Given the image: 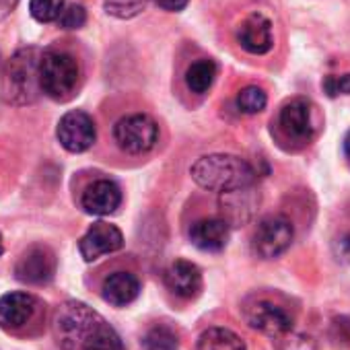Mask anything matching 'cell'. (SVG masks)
Wrapping results in <instances>:
<instances>
[{
    "label": "cell",
    "instance_id": "cell-1",
    "mask_svg": "<svg viewBox=\"0 0 350 350\" xmlns=\"http://www.w3.org/2000/svg\"><path fill=\"white\" fill-rule=\"evenodd\" d=\"M54 329L62 350H124L118 332L81 301L60 305L54 317Z\"/></svg>",
    "mask_w": 350,
    "mask_h": 350
},
{
    "label": "cell",
    "instance_id": "cell-2",
    "mask_svg": "<svg viewBox=\"0 0 350 350\" xmlns=\"http://www.w3.org/2000/svg\"><path fill=\"white\" fill-rule=\"evenodd\" d=\"M192 180L204 188V190H213V192H233V190H241V188H250L256 184V171L254 167L235 154H206L200 157L192 169Z\"/></svg>",
    "mask_w": 350,
    "mask_h": 350
},
{
    "label": "cell",
    "instance_id": "cell-3",
    "mask_svg": "<svg viewBox=\"0 0 350 350\" xmlns=\"http://www.w3.org/2000/svg\"><path fill=\"white\" fill-rule=\"evenodd\" d=\"M40 62L42 54L36 48L17 52L3 75V97L9 103L25 105L38 99L40 87Z\"/></svg>",
    "mask_w": 350,
    "mask_h": 350
},
{
    "label": "cell",
    "instance_id": "cell-4",
    "mask_svg": "<svg viewBox=\"0 0 350 350\" xmlns=\"http://www.w3.org/2000/svg\"><path fill=\"white\" fill-rule=\"evenodd\" d=\"M81 79L79 62L66 54L48 50L42 54L40 62V87L54 101H68L75 97Z\"/></svg>",
    "mask_w": 350,
    "mask_h": 350
},
{
    "label": "cell",
    "instance_id": "cell-5",
    "mask_svg": "<svg viewBox=\"0 0 350 350\" xmlns=\"http://www.w3.org/2000/svg\"><path fill=\"white\" fill-rule=\"evenodd\" d=\"M293 239V223L282 215H270L258 223L252 235V250L262 260H274L291 247Z\"/></svg>",
    "mask_w": 350,
    "mask_h": 350
},
{
    "label": "cell",
    "instance_id": "cell-6",
    "mask_svg": "<svg viewBox=\"0 0 350 350\" xmlns=\"http://www.w3.org/2000/svg\"><path fill=\"white\" fill-rule=\"evenodd\" d=\"M113 138L122 150L130 154H142L157 144L159 126L154 124L152 118L144 113H132L116 122Z\"/></svg>",
    "mask_w": 350,
    "mask_h": 350
},
{
    "label": "cell",
    "instance_id": "cell-7",
    "mask_svg": "<svg viewBox=\"0 0 350 350\" xmlns=\"http://www.w3.org/2000/svg\"><path fill=\"white\" fill-rule=\"evenodd\" d=\"M243 317L250 327L270 336L280 338L293 329V315L278 303L270 299H254L245 303Z\"/></svg>",
    "mask_w": 350,
    "mask_h": 350
},
{
    "label": "cell",
    "instance_id": "cell-8",
    "mask_svg": "<svg viewBox=\"0 0 350 350\" xmlns=\"http://www.w3.org/2000/svg\"><path fill=\"white\" fill-rule=\"evenodd\" d=\"M56 136L68 152H85L93 146L97 138V128L89 113L75 109L60 118Z\"/></svg>",
    "mask_w": 350,
    "mask_h": 350
},
{
    "label": "cell",
    "instance_id": "cell-9",
    "mask_svg": "<svg viewBox=\"0 0 350 350\" xmlns=\"http://www.w3.org/2000/svg\"><path fill=\"white\" fill-rule=\"evenodd\" d=\"M56 274V256L46 245L29 247L15 266L17 280L25 284H46Z\"/></svg>",
    "mask_w": 350,
    "mask_h": 350
},
{
    "label": "cell",
    "instance_id": "cell-10",
    "mask_svg": "<svg viewBox=\"0 0 350 350\" xmlns=\"http://www.w3.org/2000/svg\"><path fill=\"white\" fill-rule=\"evenodd\" d=\"M122 245H124L122 231L116 225L99 221V223H93L89 231L83 235L79 243V252L85 262H95L105 254H113L122 250Z\"/></svg>",
    "mask_w": 350,
    "mask_h": 350
},
{
    "label": "cell",
    "instance_id": "cell-11",
    "mask_svg": "<svg viewBox=\"0 0 350 350\" xmlns=\"http://www.w3.org/2000/svg\"><path fill=\"white\" fill-rule=\"evenodd\" d=\"M237 42L247 54H254V56L268 54L274 46L272 21L262 13L250 15L237 29Z\"/></svg>",
    "mask_w": 350,
    "mask_h": 350
},
{
    "label": "cell",
    "instance_id": "cell-12",
    "mask_svg": "<svg viewBox=\"0 0 350 350\" xmlns=\"http://www.w3.org/2000/svg\"><path fill=\"white\" fill-rule=\"evenodd\" d=\"M278 124L288 138L299 140V142L311 140L313 138V107H311V103L303 97L288 101L280 109Z\"/></svg>",
    "mask_w": 350,
    "mask_h": 350
},
{
    "label": "cell",
    "instance_id": "cell-13",
    "mask_svg": "<svg viewBox=\"0 0 350 350\" xmlns=\"http://www.w3.org/2000/svg\"><path fill=\"white\" fill-rule=\"evenodd\" d=\"M122 204V190L111 180H97L93 182L81 198V206L85 213L95 217L113 215Z\"/></svg>",
    "mask_w": 350,
    "mask_h": 350
},
{
    "label": "cell",
    "instance_id": "cell-14",
    "mask_svg": "<svg viewBox=\"0 0 350 350\" xmlns=\"http://www.w3.org/2000/svg\"><path fill=\"white\" fill-rule=\"evenodd\" d=\"M258 202H260V194L254 192V186L233 190V192H223L221 194V215H223L221 219L229 227L245 225L254 217Z\"/></svg>",
    "mask_w": 350,
    "mask_h": 350
},
{
    "label": "cell",
    "instance_id": "cell-15",
    "mask_svg": "<svg viewBox=\"0 0 350 350\" xmlns=\"http://www.w3.org/2000/svg\"><path fill=\"white\" fill-rule=\"evenodd\" d=\"M38 299L29 293H7L0 297V327L21 329L38 311Z\"/></svg>",
    "mask_w": 350,
    "mask_h": 350
},
{
    "label": "cell",
    "instance_id": "cell-16",
    "mask_svg": "<svg viewBox=\"0 0 350 350\" xmlns=\"http://www.w3.org/2000/svg\"><path fill=\"white\" fill-rule=\"evenodd\" d=\"M165 284L173 295L182 299H194L202 291V272L196 264L178 260L165 270Z\"/></svg>",
    "mask_w": 350,
    "mask_h": 350
},
{
    "label": "cell",
    "instance_id": "cell-17",
    "mask_svg": "<svg viewBox=\"0 0 350 350\" xmlns=\"http://www.w3.org/2000/svg\"><path fill=\"white\" fill-rule=\"evenodd\" d=\"M231 227L221 217L200 219L190 227V241L202 252H223L229 243Z\"/></svg>",
    "mask_w": 350,
    "mask_h": 350
},
{
    "label": "cell",
    "instance_id": "cell-18",
    "mask_svg": "<svg viewBox=\"0 0 350 350\" xmlns=\"http://www.w3.org/2000/svg\"><path fill=\"white\" fill-rule=\"evenodd\" d=\"M140 295V280L132 272H113L101 284V297L113 307H126Z\"/></svg>",
    "mask_w": 350,
    "mask_h": 350
},
{
    "label": "cell",
    "instance_id": "cell-19",
    "mask_svg": "<svg viewBox=\"0 0 350 350\" xmlns=\"http://www.w3.org/2000/svg\"><path fill=\"white\" fill-rule=\"evenodd\" d=\"M196 350H247V346L233 329L208 327L198 338Z\"/></svg>",
    "mask_w": 350,
    "mask_h": 350
},
{
    "label": "cell",
    "instance_id": "cell-20",
    "mask_svg": "<svg viewBox=\"0 0 350 350\" xmlns=\"http://www.w3.org/2000/svg\"><path fill=\"white\" fill-rule=\"evenodd\" d=\"M215 79H217V64L208 58L192 62L186 70V85L192 93L198 95L206 93L213 87Z\"/></svg>",
    "mask_w": 350,
    "mask_h": 350
},
{
    "label": "cell",
    "instance_id": "cell-21",
    "mask_svg": "<svg viewBox=\"0 0 350 350\" xmlns=\"http://www.w3.org/2000/svg\"><path fill=\"white\" fill-rule=\"evenodd\" d=\"M144 350H178V336H175L169 327L165 325H154L146 332L142 338Z\"/></svg>",
    "mask_w": 350,
    "mask_h": 350
},
{
    "label": "cell",
    "instance_id": "cell-22",
    "mask_svg": "<svg viewBox=\"0 0 350 350\" xmlns=\"http://www.w3.org/2000/svg\"><path fill=\"white\" fill-rule=\"evenodd\" d=\"M266 103H268V95L260 87H254V85L241 89L237 95V107H239V111H243L247 116H256V113L264 111Z\"/></svg>",
    "mask_w": 350,
    "mask_h": 350
},
{
    "label": "cell",
    "instance_id": "cell-23",
    "mask_svg": "<svg viewBox=\"0 0 350 350\" xmlns=\"http://www.w3.org/2000/svg\"><path fill=\"white\" fill-rule=\"evenodd\" d=\"M64 11V0H31L29 13L40 23H52L58 21Z\"/></svg>",
    "mask_w": 350,
    "mask_h": 350
},
{
    "label": "cell",
    "instance_id": "cell-24",
    "mask_svg": "<svg viewBox=\"0 0 350 350\" xmlns=\"http://www.w3.org/2000/svg\"><path fill=\"white\" fill-rule=\"evenodd\" d=\"M146 3L148 0H103V7L118 19H132L144 11Z\"/></svg>",
    "mask_w": 350,
    "mask_h": 350
},
{
    "label": "cell",
    "instance_id": "cell-25",
    "mask_svg": "<svg viewBox=\"0 0 350 350\" xmlns=\"http://www.w3.org/2000/svg\"><path fill=\"white\" fill-rule=\"evenodd\" d=\"M276 350H315V342L305 334H295L293 329L276 338Z\"/></svg>",
    "mask_w": 350,
    "mask_h": 350
},
{
    "label": "cell",
    "instance_id": "cell-26",
    "mask_svg": "<svg viewBox=\"0 0 350 350\" xmlns=\"http://www.w3.org/2000/svg\"><path fill=\"white\" fill-rule=\"evenodd\" d=\"M58 23H60L62 29H68V31H70V29H81V27L87 23V11H85V7H81V5H70L68 9L62 11Z\"/></svg>",
    "mask_w": 350,
    "mask_h": 350
},
{
    "label": "cell",
    "instance_id": "cell-27",
    "mask_svg": "<svg viewBox=\"0 0 350 350\" xmlns=\"http://www.w3.org/2000/svg\"><path fill=\"white\" fill-rule=\"evenodd\" d=\"M323 93L327 97L350 95V72L340 77H325L323 79Z\"/></svg>",
    "mask_w": 350,
    "mask_h": 350
},
{
    "label": "cell",
    "instance_id": "cell-28",
    "mask_svg": "<svg viewBox=\"0 0 350 350\" xmlns=\"http://www.w3.org/2000/svg\"><path fill=\"white\" fill-rule=\"evenodd\" d=\"M152 3L163 9V11H169V13H178V11H184L188 7L190 0H152Z\"/></svg>",
    "mask_w": 350,
    "mask_h": 350
},
{
    "label": "cell",
    "instance_id": "cell-29",
    "mask_svg": "<svg viewBox=\"0 0 350 350\" xmlns=\"http://www.w3.org/2000/svg\"><path fill=\"white\" fill-rule=\"evenodd\" d=\"M336 250H338V256H340V258L350 260V235L342 237V239L336 243Z\"/></svg>",
    "mask_w": 350,
    "mask_h": 350
},
{
    "label": "cell",
    "instance_id": "cell-30",
    "mask_svg": "<svg viewBox=\"0 0 350 350\" xmlns=\"http://www.w3.org/2000/svg\"><path fill=\"white\" fill-rule=\"evenodd\" d=\"M17 5V0H0V11H11Z\"/></svg>",
    "mask_w": 350,
    "mask_h": 350
},
{
    "label": "cell",
    "instance_id": "cell-31",
    "mask_svg": "<svg viewBox=\"0 0 350 350\" xmlns=\"http://www.w3.org/2000/svg\"><path fill=\"white\" fill-rule=\"evenodd\" d=\"M344 154L350 159V130H348V134L344 136Z\"/></svg>",
    "mask_w": 350,
    "mask_h": 350
},
{
    "label": "cell",
    "instance_id": "cell-32",
    "mask_svg": "<svg viewBox=\"0 0 350 350\" xmlns=\"http://www.w3.org/2000/svg\"><path fill=\"white\" fill-rule=\"evenodd\" d=\"M0 254H3V237H0Z\"/></svg>",
    "mask_w": 350,
    "mask_h": 350
}]
</instances>
